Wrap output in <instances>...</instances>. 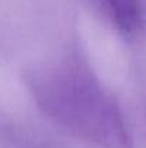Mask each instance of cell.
<instances>
[{
  "mask_svg": "<svg viewBox=\"0 0 146 148\" xmlns=\"http://www.w3.org/2000/svg\"><path fill=\"white\" fill-rule=\"evenodd\" d=\"M27 84L39 106L77 137L99 148H133L117 101L89 68L69 62L33 71Z\"/></svg>",
  "mask_w": 146,
  "mask_h": 148,
  "instance_id": "1",
  "label": "cell"
},
{
  "mask_svg": "<svg viewBox=\"0 0 146 148\" xmlns=\"http://www.w3.org/2000/svg\"><path fill=\"white\" fill-rule=\"evenodd\" d=\"M115 25L125 36L136 35L143 26L141 0H107Z\"/></svg>",
  "mask_w": 146,
  "mask_h": 148,
  "instance_id": "2",
  "label": "cell"
}]
</instances>
